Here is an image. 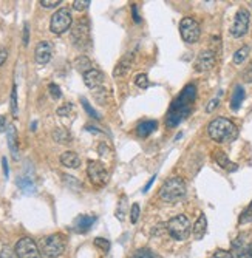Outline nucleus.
I'll use <instances>...</instances> for the list:
<instances>
[{"label": "nucleus", "instance_id": "nucleus-1", "mask_svg": "<svg viewBox=\"0 0 252 258\" xmlns=\"http://www.w3.org/2000/svg\"><path fill=\"white\" fill-rule=\"evenodd\" d=\"M195 96H196L195 85H192V84L186 85L184 90L178 94V97L172 102V105H170L169 113H167V119H166L167 127H176L179 122L184 121L189 114H191Z\"/></svg>", "mask_w": 252, "mask_h": 258}, {"label": "nucleus", "instance_id": "nucleus-2", "mask_svg": "<svg viewBox=\"0 0 252 258\" xmlns=\"http://www.w3.org/2000/svg\"><path fill=\"white\" fill-rule=\"evenodd\" d=\"M208 133L211 139H213L215 142H229L235 139L238 135L235 124L226 118L213 119L208 127Z\"/></svg>", "mask_w": 252, "mask_h": 258}, {"label": "nucleus", "instance_id": "nucleus-3", "mask_svg": "<svg viewBox=\"0 0 252 258\" xmlns=\"http://www.w3.org/2000/svg\"><path fill=\"white\" fill-rule=\"evenodd\" d=\"M186 183L183 178L179 176H174V178H169V180L161 185V190H159V198L163 200L164 203H178L181 201L186 197Z\"/></svg>", "mask_w": 252, "mask_h": 258}, {"label": "nucleus", "instance_id": "nucleus-4", "mask_svg": "<svg viewBox=\"0 0 252 258\" xmlns=\"http://www.w3.org/2000/svg\"><path fill=\"white\" fill-rule=\"evenodd\" d=\"M166 229L172 238L178 240V241H183V240H186L189 235H191L192 226L186 215H176V217L169 220V223L166 224Z\"/></svg>", "mask_w": 252, "mask_h": 258}, {"label": "nucleus", "instance_id": "nucleus-5", "mask_svg": "<svg viewBox=\"0 0 252 258\" xmlns=\"http://www.w3.org/2000/svg\"><path fill=\"white\" fill-rule=\"evenodd\" d=\"M40 251L45 257H48V258H59L65 252V238L60 234L48 235V237L42 238Z\"/></svg>", "mask_w": 252, "mask_h": 258}, {"label": "nucleus", "instance_id": "nucleus-6", "mask_svg": "<svg viewBox=\"0 0 252 258\" xmlns=\"http://www.w3.org/2000/svg\"><path fill=\"white\" fill-rule=\"evenodd\" d=\"M73 22V17L71 13L67 8H60L55 14L51 16V22H50V30L55 34H64Z\"/></svg>", "mask_w": 252, "mask_h": 258}, {"label": "nucleus", "instance_id": "nucleus-7", "mask_svg": "<svg viewBox=\"0 0 252 258\" xmlns=\"http://www.w3.org/2000/svg\"><path fill=\"white\" fill-rule=\"evenodd\" d=\"M179 34H181V37L184 42L187 43H195L200 39V23H198L194 17H184L179 23Z\"/></svg>", "mask_w": 252, "mask_h": 258}, {"label": "nucleus", "instance_id": "nucleus-8", "mask_svg": "<svg viewBox=\"0 0 252 258\" xmlns=\"http://www.w3.org/2000/svg\"><path fill=\"white\" fill-rule=\"evenodd\" d=\"M14 252L17 258H42L38 244L34 243L33 238H28V237L20 238L19 241L16 243Z\"/></svg>", "mask_w": 252, "mask_h": 258}, {"label": "nucleus", "instance_id": "nucleus-9", "mask_svg": "<svg viewBox=\"0 0 252 258\" xmlns=\"http://www.w3.org/2000/svg\"><path fill=\"white\" fill-rule=\"evenodd\" d=\"M87 173H88L90 181L95 185H99V187L104 185L107 180H109V173H107L104 164L99 161H90L87 167Z\"/></svg>", "mask_w": 252, "mask_h": 258}, {"label": "nucleus", "instance_id": "nucleus-10", "mask_svg": "<svg viewBox=\"0 0 252 258\" xmlns=\"http://www.w3.org/2000/svg\"><path fill=\"white\" fill-rule=\"evenodd\" d=\"M71 37H73V42L75 45L78 47H85L87 43L90 42V26H88V20L87 19H82L79 20L75 28L71 30Z\"/></svg>", "mask_w": 252, "mask_h": 258}, {"label": "nucleus", "instance_id": "nucleus-11", "mask_svg": "<svg viewBox=\"0 0 252 258\" xmlns=\"http://www.w3.org/2000/svg\"><path fill=\"white\" fill-rule=\"evenodd\" d=\"M249 22H251L249 13L246 10H240L235 16V20H233L231 26V34L233 37H241V36H245L249 30Z\"/></svg>", "mask_w": 252, "mask_h": 258}, {"label": "nucleus", "instance_id": "nucleus-12", "mask_svg": "<svg viewBox=\"0 0 252 258\" xmlns=\"http://www.w3.org/2000/svg\"><path fill=\"white\" fill-rule=\"evenodd\" d=\"M51 56H53V45L50 42L43 40L38 43V47H36V51H34V59L39 65H47Z\"/></svg>", "mask_w": 252, "mask_h": 258}, {"label": "nucleus", "instance_id": "nucleus-13", "mask_svg": "<svg viewBox=\"0 0 252 258\" xmlns=\"http://www.w3.org/2000/svg\"><path fill=\"white\" fill-rule=\"evenodd\" d=\"M213 65H215V55H213V51H209V50L201 51L195 60V70L200 71V73L209 71L211 68H213Z\"/></svg>", "mask_w": 252, "mask_h": 258}, {"label": "nucleus", "instance_id": "nucleus-14", "mask_svg": "<svg viewBox=\"0 0 252 258\" xmlns=\"http://www.w3.org/2000/svg\"><path fill=\"white\" fill-rule=\"evenodd\" d=\"M133 62H135V55H133V53L132 51L125 53V55L119 59L118 64H116V67L113 70V76L115 77H124L132 70Z\"/></svg>", "mask_w": 252, "mask_h": 258}, {"label": "nucleus", "instance_id": "nucleus-15", "mask_svg": "<svg viewBox=\"0 0 252 258\" xmlns=\"http://www.w3.org/2000/svg\"><path fill=\"white\" fill-rule=\"evenodd\" d=\"M84 84H85L88 88H92V90H96V88L102 87V84H104V74H102V71H99V70H96V68L90 70L88 73L84 74Z\"/></svg>", "mask_w": 252, "mask_h": 258}, {"label": "nucleus", "instance_id": "nucleus-16", "mask_svg": "<svg viewBox=\"0 0 252 258\" xmlns=\"http://www.w3.org/2000/svg\"><path fill=\"white\" fill-rule=\"evenodd\" d=\"M249 244L243 237H238L235 241L232 243V258H249Z\"/></svg>", "mask_w": 252, "mask_h": 258}, {"label": "nucleus", "instance_id": "nucleus-17", "mask_svg": "<svg viewBox=\"0 0 252 258\" xmlns=\"http://www.w3.org/2000/svg\"><path fill=\"white\" fill-rule=\"evenodd\" d=\"M95 217H90V215H79L76 220H75V224H73V229L76 230L78 234H85L90 230V227L93 226L95 223Z\"/></svg>", "mask_w": 252, "mask_h": 258}, {"label": "nucleus", "instance_id": "nucleus-18", "mask_svg": "<svg viewBox=\"0 0 252 258\" xmlns=\"http://www.w3.org/2000/svg\"><path fill=\"white\" fill-rule=\"evenodd\" d=\"M6 138H8V147H10L11 156L14 159H17L19 158V147H17V131H16L14 126H8Z\"/></svg>", "mask_w": 252, "mask_h": 258}, {"label": "nucleus", "instance_id": "nucleus-19", "mask_svg": "<svg viewBox=\"0 0 252 258\" xmlns=\"http://www.w3.org/2000/svg\"><path fill=\"white\" fill-rule=\"evenodd\" d=\"M206 230H208V220H206L204 213H201V215L198 217L196 223L194 224V229H192L194 238L195 240H201L206 235Z\"/></svg>", "mask_w": 252, "mask_h": 258}, {"label": "nucleus", "instance_id": "nucleus-20", "mask_svg": "<svg viewBox=\"0 0 252 258\" xmlns=\"http://www.w3.org/2000/svg\"><path fill=\"white\" fill-rule=\"evenodd\" d=\"M60 164L68 168H78L80 166V158L75 152H64L60 155Z\"/></svg>", "mask_w": 252, "mask_h": 258}, {"label": "nucleus", "instance_id": "nucleus-21", "mask_svg": "<svg viewBox=\"0 0 252 258\" xmlns=\"http://www.w3.org/2000/svg\"><path fill=\"white\" fill-rule=\"evenodd\" d=\"M156 127H158L156 121H144L136 127V135L139 138H147L150 133H154L156 130Z\"/></svg>", "mask_w": 252, "mask_h": 258}, {"label": "nucleus", "instance_id": "nucleus-22", "mask_svg": "<svg viewBox=\"0 0 252 258\" xmlns=\"http://www.w3.org/2000/svg\"><path fill=\"white\" fill-rule=\"evenodd\" d=\"M245 96H246L245 88H243L241 85H237L235 90H233V93H232V97H231V109L233 111H237L240 109L241 102L245 101Z\"/></svg>", "mask_w": 252, "mask_h": 258}, {"label": "nucleus", "instance_id": "nucleus-23", "mask_svg": "<svg viewBox=\"0 0 252 258\" xmlns=\"http://www.w3.org/2000/svg\"><path fill=\"white\" fill-rule=\"evenodd\" d=\"M75 68L79 71V73L85 74V73H88L90 70H93V67H92V60H90L87 56H79V57L75 60Z\"/></svg>", "mask_w": 252, "mask_h": 258}, {"label": "nucleus", "instance_id": "nucleus-24", "mask_svg": "<svg viewBox=\"0 0 252 258\" xmlns=\"http://www.w3.org/2000/svg\"><path fill=\"white\" fill-rule=\"evenodd\" d=\"M213 159L217 161V164L223 168H228V170H235L237 166H231L232 163L228 159V156L224 155L223 152H215L213 153Z\"/></svg>", "mask_w": 252, "mask_h": 258}, {"label": "nucleus", "instance_id": "nucleus-25", "mask_svg": "<svg viewBox=\"0 0 252 258\" xmlns=\"http://www.w3.org/2000/svg\"><path fill=\"white\" fill-rule=\"evenodd\" d=\"M53 138L55 141L60 142V144H67V142H71V135L65 130V129H56L53 131Z\"/></svg>", "mask_w": 252, "mask_h": 258}, {"label": "nucleus", "instance_id": "nucleus-26", "mask_svg": "<svg viewBox=\"0 0 252 258\" xmlns=\"http://www.w3.org/2000/svg\"><path fill=\"white\" fill-rule=\"evenodd\" d=\"M17 185H19L20 190L25 192V193H33L34 192V183L30 180L28 176L19 178V180H17Z\"/></svg>", "mask_w": 252, "mask_h": 258}, {"label": "nucleus", "instance_id": "nucleus-27", "mask_svg": "<svg viewBox=\"0 0 252 258\" xmlns=\"http://www.w3.org/2000/svg\"><path fill=\"white\" fill-rule=\"evenodd\" d=\"M249 56V47H241L235 55H233V64H243Z\"/></svg>", "mask_w": 252, "mask_h": 258}, {"label": "nucleus", "instance_id": "nucleus-28", "mask_svg": "<svg viewBox=\"0 0 252 258\" xmlns=\"http://www.w3.org/2000/svg\"><path fill=\"white\" fill-rule=\"evenodd\" d=\"M93 96H95V99L99 104H105L107 102V96H109V92H107V88L99 87V88H96V90H93Z\"/></svg>", "mask_w": 252, "mask_h": 258}, {"label": "nucleus", "instance_id": "nucleus-29", "mask_svg": "<svg viewBox=\"0 0 252 258\" xmlns=\"http://www.w3.org/2000/svg\"><path fill=\"white\" fill-rule=\"evenodd\" d=\"M132 258H155V254L152 252L150 249L144 247V249H138V251L132 255Z\"/></svg>", "mask_w": 252, "mask_h": 258}, {"label": "nucleus", "instance_id": "nucleus-30", "mask_svg": "<svg viewBox=\"0 0 252 258\" xmlns=\"http://www.w3.org/2000/svg\"><path fill=\"white\" fill-rule=\"evenodd\" d=\"M135 84H136L139 88H147L150 85V81H149V76L147 74H138L136 79H135Z\"/></svg>", "mask_w": 252, "mask_h": 258}, {"label": "nucleus", "instance_id": "nucleus-31", "mask_svg": "<svg viewBox=\"0 0 252 258\" xmlns=\"http://www.w3.org/2000/svg\"><path fill=\"white\" fill-rule=\"evenodd\" d=\"M90 0H75L73 2V10H76V11H85L87 8L90 6Z\"/></svg>", "mask_w": 252, "mask_h": 258}, {"label": "nucleus", "instance_id": "nucleus-32", "mask_svg": "<svg viewBox=\"0 0 252 258\" xmlns=\"http://www.w3.org/2000/svg\"><path fill=\"white\" fill-rule=\"evenodd\" d=\"M11 113L13 116H17V87L13 85V92H11Z\"/></svg>", "mask_w": 252, "mask_h": 258}, {"label": "nucleus", "instance_id": "nucleus-33", "mask_svg": "<svg viewBox=\"0 0 252 258\" xmlns=\"http://www.w3.org/2000/svg\"><path fill=\"white\" fill-rule=\"evenodd\" d=\"M249 221H252V201H251V204L248 206V209L241 213V217H240V223L243 224V223H249Z\"/></svg>", "mask_w": 252, "mask_h": 258}, {"label": "nucleus", "instance_id": "nucleus-34", "mask_svg": "<svg viewBox=\"0 0 252 258\" xmlns=\"http://www.w3.org/2000/svg\"><path fill=\"white\" fill-rule=\"evenodd\" d=\"M95 246L99 247L104 252H109V249H110V243L107 241L105 238H95Z\"/></svg>", "mask_w": 252, "mask_h": 258}, {"label": "nucleus", "instance_id": "nucleus-35", "mask_svg": "<svg viewBox=\"0 0 252 258\" xmlns=\"http://www.w3.org/2000/svg\"><path fill=\"white\" fill-rule=\"evenodd\" d=\"M241 77H243V81L248 82V84H251V82H252V62H251V64H249L245 70H243Z\"/></svg>", "mask_w": 252, "mask_h": 258}, {"label": "nucleus", "instance_id": "nucleus-36", "mask_svg": "<svg viewBox=\"0 0 252 258\" xmlns=\"http://www.w3.org/2000/svg\"><path fill=\"white\" fill-rule=\"evenodd\" d=\"M80 101H82L84 109L87 110V113L90 114V116H92V118H96V119H99V118H101V116H99V114L96 113V110H93L92 107H90V104H88V101L85 99V97H82V99H80Z\"/></svg>", "mask_w": 252, "mask_h": 258}, {"label": "nucleus", "instance_id": "nucleus-37", "mask_svg": "<svg viewBox=\"0 0 252 258\" xmlns=\"http://www.w3.org/2000/svg\"><path fill=\"white\" fill-rule=\"evenodd\" d=\"M48 88H50V94H51L53 99H60L62 93H60V88H59L56 84H50Z\"/></svg>", "mask_w": 252, "mask_h": 258}, {"label": "nucleus", "instance_id": "nucleus-38", "mask_svg": "<svg viewBox=\"0 0 252 258\" xmlns=\"http://www.w3.org/2000/svg\"><path fill=\"white\" fill-rule=\"evenodd\" d=\"M138 218H139V206H138V204H133L132 212H130V221H132V223H136Z\"/></svg>", "mask_w": 252, "mask_h": 258}, {"label": "nucleus", "instance_id": "nucleus-39", "mask_svg": "<svg viewBox=\"0 0 252 258\" xmlns=\"http://www.w3.org/2000/svg\"><path fill=\"white\" fill-rule=\"evenodd\" d=\"M0 258H16V252H13L10 247L5 246L2 251H0Z\"/></svg>", "mask_w": 252, "mask_h": 258}, {"label": "nucleus", "instance_id": "nucleus-40", "mask_svg": "<svg viewBox=\"0 0 252 258\" xmlns=\"http://www.w3.org/2000/svg\"><path fill=\"white\" fill-rule=\"evenodd\" d=\"M59 3H62L60 0H40V5L43 8H56Z\"/></svg>", "mask_w": 252, "mask_h": 258}, {"label": "nucleus", "instance_id": "nucleus-41", "mask_svg": "<svg viewBox=\"0 0 252 258\" xmlns=\"http://www.w3.org/2000/svg\"><path fill=\"white\" fill-rule=\"evenodd\" d=\"M218 105H220V99H218V97H215V99H212V101L208 104V107H206V111L211 113V111H213L215 109H217Z\"/></svg>", "mask_w": 252, "mask_h": 258}, {"label": "nucleus", "instance_id": "nucleus-42", "mask_svg": "<svg viewBox=\"0 0 252 258\" xmlns=\"http://www.w3.org/2000/svg\"><path fill=\"white\" fill-rule=\"evenodd\" d=\"M28 40H30V28H28V23H25V26H23V45H28Z\"/></svg>", "mask_w": 252, "mask_h": 258}, {"label": "nucleus", "instance_id": "nucleus-43", "mask_svg": "<svg viewBox=\"0 0 252 258\" xmlns=\"http://www.w3.org/2000/svg\"><path fill=\"white\" fill-rule=\"evenodd\" d=\"M71 109H73V107H71L70 104L64 105V107H60V109H58V114H60V116H65V114H68L71 111Z\"/></svg>", "mask_w": 252, "mask_h": 258}, {"label": "nucleus", "instance_id": "nucleus-44", "mask_svg": "<svg viewBox=\"0 0 252 258\" xmlns=\"http://www.w3.org/2000/svg\"><path fill=\"white\" fill-rule=\"evenodd\" d=\"M212 258H232V255L228 251H217V252L213 254Z\"/></svg>", "mask_w": 252, "mask_h": 258}, {"label": "nucleus", "instance_id": "nucleus-45", "mask_svg": "<svg viewBox=\"0 0 252 258\" xmlns=\"http://www.w3.org/2000/svg\"><path fill=\"white\" fill-rule=\"evenodd\" d=\"M6 57H8V51H6V48L0 45V65H3V64H5Z\"/></svg>", "mask_w": 252, "mask_h": 258}, {"label": "nucleus", "instance_id": "nucleus-46", "mask_svg": "<svg viewBox=\"0 0 252 258\" xmlns=\"http://www.w3.org/2000/svg\"><path fill=\"white\" fill-rule=\"evenodd\" d=\"M132 11H133V19H135V22H141V19H139V16H138V10H136V5H133L132 6Z\"/></svg>", "mask_w": 252, "mask_h": 258}, {"label": "nucleus", "instance_id": "nucleus-47", "mask_svg": "<svg viewBox=\"0 0 252 258\" xmlns=\"http://www.w3.org/2000/svg\"><path fill=\"white\" fill-rule=\"evenodd\" d=\"M2 167H3V173H5V176L8 178V175H10V170H8V163H6V158H2Z\"/></svg>", "mask_w": 252, "mask_h": 258}, {"label": "nucleus", "instance_id": "nucleus-48", "mask_svg": "<svg viewBox=\"0 0 252 258\" xmlns=\"http://www.w3.org/2000/svg\"><path fill=\"white\" fill-rule=\"evenodd\" d=\"M6 130V119L5 116H0V131H5Z\"/></svg>", "mask_w": 252, "mask_h": 258}, {"label": "nucleus", "instance_id": "nucleus-49", "mask_svg": "<svg viewBox=\"0 0 252 258\" xmlns=\"http://www.w3.org/2000/svg\"><path fill=\"white\" fill-rule=\"evenodd\" d=\"M249 258H252V243L249 244Z\"/></svg>", "mask_w": 252, "mask_h": 258}, {"label": "nucleus", "instance_id": "nucleus-50", "mask_svg": "<svg viewBox=\"0 0 252 258\" xmlns=\"http://www.w3.org/2000/svg\"><path fill=\"white\" fill-rule=\"evenodd\" d=\"M251 3H252V2H251Z\"/></svg>", "mask_w": 252, "mask_h": 258}]
</instances>
